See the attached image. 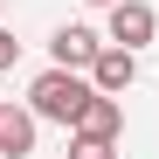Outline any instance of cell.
<instances>
[{"mask_svg":"<svg viewBox=\"0 0 159 159\" xmlns=\"http://www.w3.org/2000/svg\"><path fill=\"white\" fill-rule=\"evenodd\" d=\"M90 97H97L90 69H62V62H48L35 83H28V111H35V118H48V125H76Z\"/></svg>","mask_w":159,"mask_h":159,"instance_id":"6da1fadb","label":"cell"},{"mask_svg":"<svg viewBox=\"0 0 159 159\" xmlns=\"http://www.w3.org/2000/svg\"><path fill=\"white\" fill-rule=\"evenodd\" d=\"M90 83L104 97H125L131 83H139V48H118V42H104L97 48V62H90Z\"/></svg>","mask_w":159,"mask_h":159,"instance_id":"7a4b0ae2","label":"cell"},{"mask_svg":"<svg viewBox=\"0 0 159 159\" xmlns=\"http://www.w3.org/2000/svg\"><path fill=\"white\" fill-rule=\"evenodd\" d=\"M159 35V14L145 7V0H118V7H111V42L118 48H145Z\"/></svg>","mask_w":159,"mask_h":159,"instance_id":"3957f363","label":"cell"},{"mask_svg":"<svg viewBox=\"0 0 159 159\" xmlns=\"http://www.w3.org/2000/svg\"><path fill=\"white\" fill-rule=\"evenodd\" d=\"M97 28H83V21H69V28H56V35H48V56H56L62 69H90L97 62Z\"/></svg>","mask_w":159,"mask_h":159,"instance_id":"277c9868","label":"cell"},{"mask_svg":"<svg viewBox=\"0 0 159 159\" xmlns=\"http://www.w3.org/2000/svg\"><path fill=\"white\" fill-rule=\"evenodd\" d=\"M35 111H21V104H0V159H28L35 152Z\"/></svg>","mask_w":159,"mask_h":159,"instance_id":"5b68a950","label":"cell"},{"mask_svg":"<svg viewBox=\"0 0 159 159\" xmlns=\"http://www.w3.org/2000/svg\"><path fill=\"white\" fill-rule=\"evenodd\" d=\"M69 131H90V139H118V131H125V97H104V90H97V97L83 104V118H76Z\"/></svg>","mask_w":159,"mask_h":159,"instance_id":"8992f818","label":"cell"},{"mask_svg":"<svg viewBox=\"0 0 159 159\" xmlns=\"http://www.w3.org/2000/svg\"><path fill=\"white\" fill-rule=\"evenodd\" d=\"M69 159H118V139H90V131H69Z\"/></svg>","mask_w":159,"mask_h":159,"instance_id":"52a82bcc","label":"cell"},{"mask_svg":"<svg viewBox=\"0 0 159 159\" xmlns=\"http://www.w3.org/2000/svg\"><path fill=\"white\" fill-rule=\"evenodd\" d=\"M14 62H21V42H14L7 28H0V69H14Z\"/></svg>","mask_w":159,"mask_h":159,"instance_id":"ba28073f","label":"cell"},{"mask_svg":"<svg viewBox=\"0 0 159 159\" xmlns=\"http://www.w3.org/2000/svg\"><path fill=\"white\" fill-rule=\"evenodd\" d=\"M83 7H118V0H83Z\"/></svg>","mask_w":159,"mask_h":159,"instance_id":"9c48e42d","label":"cell"}]
</instances>
